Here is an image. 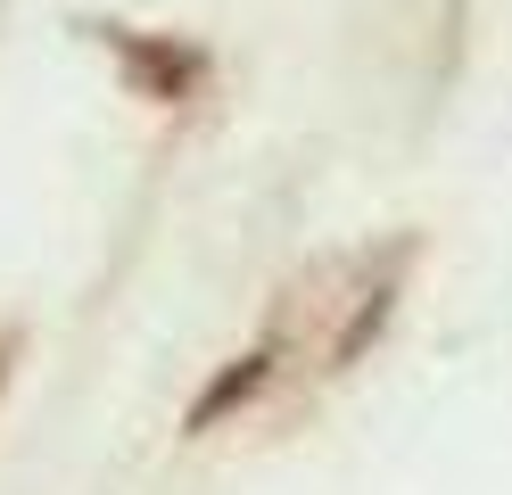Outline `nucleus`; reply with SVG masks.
Here are the masks:
<instances>
[{"label":"nucleus","instance_id":"f257e3e1","mask_svg":"<svg viewBox=\"0 0 512 495\" xmlns=\"http://www.w3.org/2000/svg\"><path fill=\"white\" fill-rule=\"evenodd\" d=\"M100 33V50L124 66V83L157 108H182V99L207 91V50L182 42V33H141V25H91Z\"/></svg>","mask_w":512,"mask_h":495},{"label":"nucleus","instance_id":"f03ea898","mask_svg":"<svg viewBox=\"0 0 512 495\" xmlns=\"http://www.w3.org/2000/svg\"><path fill=\"white\" fill-rule=\"evenodd\" d=\"M281 372H290V363H281V347H273V339H256V347H240V355L223 363V372H215V380H207L199 396H190V413H182V429H190V438H207V429H223L232 413H248V405H265V388H273Z\"/></svg>","mask_w":512,"mask_h":495},{"label":"nucleus","instance_id":"7ed1b4c3","mask_svg":"<svg viewBox=\"0 0 512 495\" xmlns=\"http://www.w3.org/2000/svg\"><path fill=\"white\" fill-rule=\"evenodd\" d=\"M9 372H17V330H0V388H9Z\"/></svg>","mask_w":512,"mask_h":495}]
</instances>
